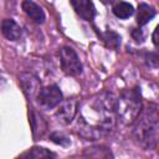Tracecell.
I'll return each instance as SVG.
<instances>
[{"label": "cell", "instance_id": "7a4b0ae2", "mask_svg": "<svg viewBox=\"0 0 159 159\" xmlns=\"http://www.w3.org/2000/svg\"><path fill=\"white\" fill-rule=\"evenodd\" d=\"M134 122H135L133 129L134 140L147 150L154 149L158 143V130H159L157 104L149 103V107L140 111L139 116Z\"/></svg>", "mask_w": 159, "mask_h": 159}, {"label": "cell", "instance_id": "30bf717a", "mask_svg": "<svg viewBox=\"0 0 159 159\" xmlns=\"http://www.w3.org/2000/svg\"><path fill=\"white\" fill-rule=\"evenodd\" d=\"M157 11L154 7H152L148 4H139L138 5V10H137V24L139 26H144L145 24H148L154 16H155Z\"/></svg>", "mask_w": 159, "mask_h": 159}, {"label": "cell", "instance_id": "3957f363", "mask_svg": "<svg viewBox=\"0 0 159 159\" xmlns=\"http://www.w3.org/2000/svg\"><path fill=\"white\" fill-rule=\"evenodd\" d=\"M142 111V97L139 88L125 89L117 98L116 116L123 124H133Z\"/></svg>", "mask_w": 159, "mask_h": 159}, {"label": "cell", "instance_id": "9a60e30c", "mask_svg": "<svg viewBox=\"0 0 159 159\" xmlns=\"http://www.w3.org/2000/svg\"><path fill=\"white\" fill-rule=\"evenodd\" d=\"M50 139H51L53 143L60 144V145H62V147H67V145L71 143L70 138H68L67 135H65L63 133H60V132L52 133V134L50 135Z\"/></svg>", "mask_w": 159, "mask_h": 159}, {"label": "cell", "instance_id": "8fae6325", "mask_svg": "<svg viewBox=\"0 0 159 159\" xmlns=\"http://www.w3.org/2000/svg\"><path fill=\"white\" fill-rule=\"evenodd\" d=\"M113 14L119 17V19H128L129 16H132L134 14V7L129 4V2H125V1H118L113 5V9H112Z\"/></svg>", "mask_w": 159, "mask_h": 159}, {"label": "cell", "instance_id": "9c48e42d", "mask_svg": "<svg viewBox=\"0 0 159 159\" xmlns=\"http://www.w3.org/2000/svg\"><path fill=\"white\" fill-rule=\"evenodd\" d=\"M21 6H22V10L25 11V14L29 17H31L35 22L42 24L45 21L46 16H45V12H43L42 7L40 5H37L36 2H34L32 0H24Z\"/></svg>", "mask_w": 159, "mask_h": 159}, {"label": "cell", "instance_id": "8992f818", "mask_svg": "<svg viewBox=\"0 0 159 159\" xmlns=\"http://www.w3.org/2000/svg\"><path fill=\"white\" fill-rule=\"evenodd\" d=\"M60 108L58 111L56 112V117L58 118V120L63 124H68L72 122V119L75 118L76 116V111H77V101L75 98H71V99H67L63 102L60 103Z\"/></svg>", "mask_w": 159, "mask_h": 159}, {"label": "cell", "instance_id": "ba28073f", "mask_svg": "<svg viewBox=\"0 0 159 159\" xmlns=\"http://www.w3.org/2000/svg\"><path fill=\"white\" fill-rule=\"evenodd\" d=\"M1 34L11 41H16L21 37L22 35V29L21 26L12 19H5L1 22Z\"/></svg>", "mask_w": 159, "mask_h": 159}, {"label": "cell", "instance_id": "52a82bcc", "mask_svg": "<svg viewBox=\"0 0 159 159\" xmlns=\"http://www.w3.org/2000/svg\"><path fill=\"white\" fill-rule=\"evenodd\" d=\"M72 7L75 9L76 14L86 20V21H92L96 16V7L92 2V0H70Z\"/></svg>", "mask_w": 159, "mask_h": 159}, {"label": "cell", "instance_id": "2e32d148", "mask_svg": "<svg viewBox=\"0 0 159 159\" xmlns=\"http://www.w3.org/2000/svg\"><path fill=\"white\" fill-rule=\"evenodd\" d=\"M132 36H133V39H134L137 42H143V40H144V34H143V31H142L140 29L133 30V31H132Z\"/></svg>", "mask_w": 159, "mask_h": 159}, {"label": "cell", "instance_id": "6da1fadb", "mask_svg": "<svg viewBox=\"0 0 159 159\" xmlns=\"http://www.w3.org/2000/svg\"><path fill=\"white\" fill-rule=\"evenodd\" d=\"M116 103L117 98L109 92L83 102L77 120L78 133L87 139H97L108 134L116 123Z\"/></svg>", "mask_w": 159, "mask_h": 159}, {"label": "cell", "instance_id": "ac0fdd59", "mask_svg": "<svg viewBox=\"0 0 159 159\" xmlns=\"http://www.w3.org/2000/svg\"><path fill=\"white\" fill-rule=\"evenodd\" d=\"M114 0H101V2H103V4H111V2H113Z\"/></svg>", "mask_w": 159, "mask_h": 159}, {"label": "cell", "instance_id": "7c38bea8", "mask_svg": "<svg viewBox=\"0 0 159 159\" xmlns=\"http://www.w3.org/2000/svg\"><path fill=\"white\" fill-rule=\"evenodd\" d=\"M101 39L103 40V42L106 43L107 47L113 48V50H117L120 45V36L112 30H108V31L101 34Z\"/></svg>", "mask_w": 159, "mask_h": 159}, {"label": "cell", "instance_id": "5bb4252c", "mask_svg": "<svg viewBox=\"0 0 159 159\" xmlns=\"http://www.w3.org/2000/svg\"><path fill=\"white\" fill-rule=\"evenodd\" d=\"M20 82H21V86L26 93L30 91V94H32L36 91L35 88L37 86V80L34 76H31L30 73H22L20 77Z\"/></svg>", "mask_w": 159, "mask_h": 159}, {"label": "cell", "instance_id": "277c9868", "mask_svg": "<svg viewBox=\"0 0 159 159\" xmlns=\"http://www.w3.org/2000/svg\"><path fill=\"white\" fill-rule=\"evenodd\" d=\"M60 61L62 71L68 76H78L82 73V63L77 52L70 47L63 46L60 50Z\"/></svg>", "mask_w": 159, "mask_h": 159}, {"label": "cell", "instance_id": "4fadbf2b", "mask_svg": "<svg viewBox=\"0 0 159 159\" xmlns=\"http://www.w3.org/2000/svg\"><path fill=\"white\" fill-rule=\"evenodd\" d=\"M22 158H56V154L45 149V148H41V147H34L31 148L30 150L25 152L24 154H21Z\"/></svg>", "mask_w": 159, "mask_h": 159}, {"label": "cell", "instance_id": "e0dca14e", "mask_svg": "<svg viewBox=\"0 0 159 159\" xmlns=\"http://www.w3.org/2000/svg\"><path fill=\"white\" fill-rule=\"evenodd\" d=\"M157 35H158V27L154 30V34H153V43H154V46L157 47L158 46V40H157Z\"/></svg>", "mask_w": 159, "mask_h": 159}, {"label": "cell", "instance_id": "5b68a950", "mask_svg": "<svg viewBox=\"0 0 159 159\" xmlns=\"http://www.w3.org/2000/svg\"><path fill=\"white\" fill-rule=\"evenodd\" d=\"M62 99H63L62 92L58 88V86H56V84L46 86V87L39 89V92H37V101H39L40 106L46 109L57 107L62 102Z\"/></svg>", "mask_w": 159, "mask_h": 159}]
</instances>
